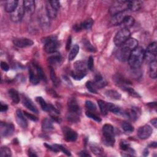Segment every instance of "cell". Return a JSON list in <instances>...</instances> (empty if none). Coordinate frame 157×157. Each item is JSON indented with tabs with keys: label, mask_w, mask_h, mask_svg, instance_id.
I'll return each instance as SVG.
<instances>
[{
	"label": "cell",
	"mask_w": 157,
	"mask_h": 157,
	"mask_svg": "<svg viewBox=\"0 0 157 157\" xmlns=\"http://www.w3.org/2000/svg\"><path fill=\"white\" fill-rule=\"evenodd\" d=\"M144 59V49L142 47H137L131 52L128 62L132 69H138L143 63Z\"/></svg>",
	"instance_id": "6da1fadb"
},
{
	"label": "cell",
	"mask_w": 157,
	"mask_h": 157,
	"mask_svg": "<svg viewBox=\"0 0 157 157\" xmlns=\"http://www.w3.org/2000/svg\"><path fill=\"white\" fill-rule=\"evenodd\" d=\"M103 142L109 147H112L115 143V134L113 127L110 124H105L103 126Z\"/></svg>",
	"instance_id": "7a4b0ae2"
},
{
	"label": "cell",
	"mask_w": 157,
	"mask_h": 157,
	"mask_svg": "<svg viewBox=\"0 0 157 157\" xmlns=\"http://www.w3.org/2000/svg\"><path fill=\"white\" fill-rule=\"evenodd\" d=\"M42 42L44 43V50L49 54L56 52L60 47V43L57 41L56 38L53 36L44 38L42 39Z\"/></svg>",
	"instance_id": "3957f363"
},
{
	"label": "cell",
	"mask_w": 157,
	"mask_h": 157,
	"mask_svg": "<svg viewBox=\"0 0 157 157\" xmlns=\"http://www.w3.org/2000/svg\"><path fill=\"white\" fill-rule=\"evenodd\" d=\"M128 10H129V1H116L111 5L109 12L113 16Z\"/></svg>",
	"instance_id": "277c9868"
},
{
	"label": "cell",
	"mask_w": 157,
	"mask_h": 157,
	"mask_svg": "<svg viewBox=\"0 0 157 157\" xmlns=\"http://www.w3.org/2000/svg\"><path fill=\"white\" fill-rule=\"evenodd\" d=\"M131 33L130 30L126 28H122L116 34L114 38L113 42L116 46L120 47L123 45L125 42L130 38Z\"/></svg>",
	"instance_id": "5b68a950"
},
{
	"label": "cell",
	"mask_w": 157,
	"mask_h": 157,
	"mask_svg": "<svg viewBox=\"0 0 157 157\" xmlns=\"http://www.w3.org/2000/svg\"><path fill=\"white\" fill-rule=\"evenodd\" d=\"M25 8L23 5V2L19 3L17 8L14 10L12 13H11V19L14 22H20L25 14Z\"/></svg>",
	"instance_id": "8992f818"
},
{
	"label": "cell",
	"mask_w": 157,
	"mask_h": 157,
	"mask_svg": "<svg viewBox=\"0 0 157 157\" xmlns=\"http://www.w3.org/2000/svg\"><path fill=\"white\" fill-rule=\"evenodd\" d=\"M157 46L156 42H153L150 44L147 47L146 50L145 51V59L150 63L155 60L156 54H157Z\"/></svg>",
	"instance_id": "52a82bcc"
},
{
	"label": "cell",
	"mask_w": 157,
	"mask_h": 157,
	"mask_svg": "<svg viewBox=\"0 0 157 157\" xmlns=\"http://www.w3.org/2000/svg\"><path fill=\"white\" fill-rule=\"evenodd\" d=\"M131 52L132 50L130 49L124 47L123 46H121L116 53V56L119 60L123 62H126L128 60Z\"/></svg>",
	"instance_id": "ba28073f"
},
{
	"label": "cell",
	"mask_w": 157,
	"mask_h": 157,
	"mask_svg": "<svg viewBox=\"0 0 157 157\" xmlns=\"http://www.w3.org/2000/svg\"><path fill=\"white\" fill-rule=\"evenodd\" d=\"M14 131V126L12 123L2 122L0 123V134L2 137L11 136Z\"/></svg>",
	"instance_id": "9c48e42d"
},
{
	"label": "cell",
	"mask_w": 157,
	"mask_h": 157,
	"mask_svg": "<svg viewBox=\"0 0 157 157\" xmlns=\"http://www.w3.org/2000/svg\"><path fill=\"white\" fill-rule=\"evenodd\" d=\"M153 130L150 126L146 125L140 127L137 130V136L140 139H148L152 134Z\"/></svg>",
	"instance_id": "30bf717a"
},
{
	"label": "cell",
	"mask_w": 157,
	"mask_h": 157,
	"mask_svg": "<svg viewBox=\"0 0 157 157\" xmlns=\"http://www.w3.org/2000/svg\"><path fill=\"white\" fill-rule=\"evenodd\" d=\"M13 43L16 46L20 47V48H24L30 47L33 45V41L28 38H17L13 41Z\"/></svg>",
	"instance_id": "8fae6325"
},
{
	"label": "cell",
	"mask_w": 157,
	"mask_h": 157,
	"mask_svg": "<svg viewBox=\"0 0 157 157\" xmlns=\"http://www.w3.org/2000/svg\"><path fill=\"white\" fill-rule=\"evenodd\" d=\"M63 134L65 139L69 142H74L77 139V134L76 131L70 129L68 127H64L63 129Z\"/></svg>",
	"instance_id": "7c38bea8"
},
{
	"label": "cell",
	"mask_w": 157,
	"mask_h": 157,
	"mask_svg": "<svg viewBox=\"0 0 157 157\" xmlns=\"http://www.w3.org/2000/svg\"><path fill=\"white\" fill-rule=\"evenodd\" d=\"M126 11L119 13L116 15L113 16L111 20H110V24L113 26H117V25H121L123 23L124 19L125 17L128 15L126 14Z\"/></svg>",
	"instance_id": "4fadbf2b"
},
{
	"label": "cell",
	"mask_w": 157,
	"mask_h": 157,
	"mask_svg": "<svg viewBox=\"0 0 157 157\" xmlns=\"http://www.w3.org/2000/svg\"><path fill=\"white\" fill-rule=\"evenodd\" d=\"M24 113H22L21 110H17L16 111V121L17 124L23 129L26 128L28 126V122L25 119Z\"/></svg>",
	"instance_id": "5bb4252c"
},
{
	"label": "cell",
	"mask_w": 157,
	"mask_h": 157,
	"mask_svg": "<svg viewBox=\"0 0 157 157\" xmlns=\"http://www.w3.org/2000/svg\"><path fill=\"white\" fill-rule=\"evenodd\" d=\"M126 116L132 120H136L138 119L140 114V110L138 107H133L131 109L128 110L126 113H125Z\"/></svg>",
	"instance_id": "9a60e30c"
},
{
	"label": "cell",
	"mask_w": 157,
	"mask_h": 157,
	"mask_svg": "<svg viewBox=\"0 0 157 157\" xmlns=\"http://www.w3.org/2000/svg\"><path fill=\"white\" fill-rule=\"evenodd\" d=\"M23 104L30 110L35 112V113H38V110L36 106L34 104L33 101L31 100L30 98H28L26 96L23 97V100H22Z\"/></svg>",
	"instance_id": "2e32d148"
},
{
	"label": "cell",
	"mask_w": 157,
	"mask_h": 157,
	"mask_svg": "<svg viewBox=\"0 0 157 157\" xmlns=\"http://www.w3.org/2000/svg\"><path fill=\"white\" fill-rule=\"evenodd\" d=\"M19 1L17 0H9L7 1L5 5V9L7 12L12 13L14 10H15L18 5H19Z\"/></svg>",
	"instance_id": "e0dca14e"
},
{
	"label": "cell",
	"mask_w": 157,
	"mask_h": 157,
	"mask_svg": "<svg viewBox=\"0 0 157 157\" xmlns=\"http://www.w3.org/2000/svg\"><path fill=\"white\" fill-rule=\"evenodd\" d=\"M23 5L26 12L33 14L35 10V2L33 0H25L23 2Z\"/></svg>",
	"instance_id": "ac0fdd59"
},
{
	"label": "cell",
	"mask_w": 157,
	"mask_h": 157,
	"mask_svg": "<svg viewBox=\"0 0 157 157\" xmlns=\"http://www.w3.org/2000/svg\"><path fill=\"white\" fill-rule=\"evenodd\" d=\"M93 83L96 88L101 89L106 86L107 82L101 75L97 74L95 77V81Z\"/></svg>",
	"instance_id": "d6986e66"
},
{
	"label": "cell",
	"mask_w": 157,
	"mask_h": 157,
	"mask_svg": "<svg viewBox=\"0 0 157 157\" xmlns=\"http://www.w3.org/2000/svg\"><path fill=\"white\" fill-rule=\"evenodd\" d=\"M68 106L69 112L79 113V105L77 104V100L74 98H70L69 99Z\"/></svg>",
	"instance_id": "ffe728a7"
},
{
	"label": "cell",
	"mask_w": 157,
	"mask_h": 157,
	"mask_svg": "<svg viewBox=\"0 0 157 157\" xmlns=\"http://www.w3.org/2000/svg\"><path fill=\"white\" fill-rule=\"evenodd\" d=\"M113 80L115 81L116 83L117 84L119 87L122 88V89H123L126 87H128V84H129L128 83H130V82H128L120 74H117L116 76H114Z\"/></svg>",
	"instance_id": "44dd1931"
},
{
	"label": "cell",
	"mask_w": 157,
	"mask_h": 157,
	"mask_svg": "<svg viewBox=\"0 0 157 157\" xmlns=\"http://www.w3.org/2000/svg\"><path fill=\"white\" fill-rule=\"evenodd\" d=\"M52 55H50L48 58V62L50 65H59L62 60V56L59 53L55 52L52 53Z\"/></svg>",
	"instance_id": "7402d4cb"
},
{
	"label": "cell",
	"mask_w": 157,
	"mask_h": 157,
	"mask_svg": "<svg viewBox=\"0 0 157 157\" xmlns=\"http://www.w3.org/2000/svg\"><path fill=\"white\" fill-rule=\"evenodd\" d=\"M53 129L52 121L49 119H45L42 123V130L43 132L49 133Z\"/></svg>",
	"instance_id": "603a6c76"
},
{
	"label": "cell",
	"mask_w": 157,
	"mask_h": 157,
	"mask_svg": "<svg viewBox=\"0 0 157 157\" xmlns=\"http://www.w3.org/2000/svg\"><path fill=\"white\" fill-rule=\"evenodd\" d=\"M124 47L130 49L131 50H133L134 49H136L138 46V41L134 39V38H129L125 43L122 45Z\"/></svg>",
	"instance_id": "cb8c5ba5"
},
{
	"label": "cell",
	"mask_w": 157,
	"mask_h": 157,
	"mask_svg": "<svg viewBox=\"0 0 157 157\" xmlns=\"http://www.w3.org/2000/svg\"><path fill=\"white\" fill-rule=\"evenodd\" d=\"M105 95L109 98L111 99H115V100H120L122 96L120 93L113 90H109L106 91L105 92Z\"/></svg>",
	"instance_id": "d4e9b609"
},
{
	"label": "cell",
	"mask_w": 157,
	"mask_h": 157,
	"mask_svg": "<svg viewBox=\"0 0 157 157\" xmlns=\"http://www.w3.org/2000/svg\"><path fill=\"white\" fill-rule=\"evenodd\" d=\"M46 14L49 18L52 19L56 18L57 16V11L55 10L54 8H53L49 2L46 5Z\"/></svg>",
	"instance_id": "484cf974"
},
{
	"label": "cell",
	"mask_w": 157,
	"mask_h": 157,
	"mask_svg": "<svg viewBox=\"0 0 157 157\" xmlns=\"http://www.w3.org/2000/svg\"><path fill=\"white\" fill-rule=\"evenodd\" d=\"M134 23V19L130 16H126L124 19V20L121 25L123 26V28H128L131 27Z\"/></svg>",
	"instance_id": "4316f807"
},
{
	"label": "cell",
	"mask_w": 157,
	"mask_h": 157,
	"mask_svg": "<svg viewBox=\"0 0 157 157\" xmlns=\"http://www.w3.org/2000/svg\"><path fill=\"white\" fill-rule=\"evenodd\" d=\"M9 95L12 99V101L15 104H18L20 101V96L19 95L18 92L14 89H11L9 90Z\"/></svg>",
	"instance_id": "83f0119b"
},
{
	"label": "cell",
	"mask_w": 157,
	"mask_h": 157,
	"mask_svg": "<svg viewBox=\"0 0 157 157\" xmlns=\"http://www.w3.org/2000/svg\"><path fill=\"white\" fill-rule=\"evenodd\" d=\"M90 147L92 152L96 155H101L103 153L104 150L103 148L96 143H92L90 146Z\"/></svg>",
	"instance_id": "f1b7e54d"
},
{
	"label": "cell",
	"mask_w": 157,
	"mask_h": 157,
	"mask_svg": "<svg viewBox=\"0 0 157 157\" xmlns=\"http://www.w3.org/2000/svg\"><path fill=\"white\" fill-rule=\"evenodd\" d=\"M142 6V2L140 1H129V10L131 11H139Z\"/></svg>",
	"instance_id": "f546056e"
},
{
	"label": "cell",
	"mask_w": 157,
	"mask_h": 157,
	"mask_svg": "<svg viewBox=\"0 0 157 157\" xmlns=\"http://www.w3.org/2000/svg\"><path fill=\"white\" fill-rule=\"evenodd\" d=\"M79 46L78 45H77V44L74 45L72 49L71 50L70 53H69L68 60L69 61L73 60L76 58V56H77V55L79 53Z\"/></svg>",
	"instance_id": "4dcf8cb0"
},
{
	"label": "cell",
	"mask_w": 157,
	"mask_h": 157,
	"mask_svg": "<svg viewBox=\"0 0 157 157\" xmlns=\"http://www.w3.org/2000/svg\"><path fill=\"white\" fill-rule=\"evenodd\" d=\"M156 62L154 60L150 63V76L151 78L155 79L156 78Z\"/></svg>",
	"instance_id": "1f68e13d"
},
{
	"label": "cell",
	"mask_w": 157,
	"mask_h": 157,
	"mask_svg": "<svg viewBox=\"0 0 157 157\" xmlns=\"http://www.w3.org/2000/svg\"><path fill=\"white\" fill-rule=\"evenodd\" d=\"M93 25V20L92 19H88L80 24L81 30H89Z\"/></svg>",
	"instance_id": "d6a6232c"
},
{
	"label": "cell",
	"mask_w": 157,
	"mask_h": 157,
	"mask_svg": "<svg viewBox=\"0 0 157 157\" xmlns=\"http://www.w3.org/2000/svg\"><path fill=\"white\" fill-rule=\"evenodd\" d=\"M67 119L68 121L73 122V123H77L79 121V113L75 112H69L67 115Z\"/></svg>",
	"instance_id": "836d02e7"
},
{
	"label": "cell",
	"mask_w": 157,
	"mask_h": 157,
	"mask_svg": "<svg viewBox=\"0 0 157 157\" xmlns=\"http://www.w3.org/2000/svg\"><path fill=\"white\" fill-rule=\"evenodd\" d=\"M98 103L101 112L103 116H106L108 113V109H107V103L103 101V100H98Z\"/></svg>",
	"instance_id": "e575fe53"
},
{
	"label": "cell",
	"mask_w": 157,
	"mask_h": 157,
	"mask_svg": "<svg viewBox=\"0 0 157 157\" xmlns=\"http://www.w3.org/2000/svg\"><path fill=\"white\" fill-rule=\"evenodd\" d=\"M107 109L109 111H110L113 113H116V114L120 113L121 109L117 105L114 104L113 103H107Z\"/></svg>",
	"instance_id": "d590c367"
},
{
	"label": "cell",
	"mask_w": 157,
	"mask_h": 157,
	"mask_svg": "<svg viewBox=\"0 0 157 157\" xmlns=\"http://www.w3.org/2000/svg\"><path fill=\"white\" fill-rule=\"evenodd\" d=\"M75 71H82V72L86 73V65L84 62L77 61L74 63Z\"/></svg>",
	"instance_id": "8d00e7d4"
},
{
	"label": "cell",
	"mask_w": 157,
	"mask_h": 157,
	"mask_svg": "<svg viewBox=\"0 0 157 157\" xmlns=\"http://www.w3.org/2000/svg\"><path fill=\"white\" fill-rule=\"evenodd\" d=\"M29 77L31 82L33 85H37L40 81V78L38 74H35L34 72L31 69L29 70Z\"/></svg>",
	"instance_id": "74e56055"
},
{
	"label": "cell",
	"mask_w": 157,
	"mask_h": 157,
	"mask_svg": "<svg viewBox=\"0 0 157 157\" xmlns=\"http://www.w3.org/2000/svg\"><path fill=\"white\" fill-rule=\"evenodd\" d=\"M36 101L37 102L40 104L42 109L44 111L49 112V106L46 103V102L44 101V99L42 97H37L36 98Z\"/></svg>",
	"instance_id": "f35d334b"
},
{
	"label": "cell",
	"mask_w": 157,
	"mask_h": 157,
	"mask_svg": "<svg viewBox=\"0 0 157 157\" xmlns=\"http://www.w3.org/2000/svg\"><path fill=\"white\" fill-rule=\"evenodd\" d=\"M73 78L76 80H80L82 79L85 76H86V73L85 72H82V71H74V72L71 74Z\"/></svg>",
	"instance_id": "ab89813d"
},
{
	"label": "cell",
	"mask_w": 157,
	"mask_h": 157,
	"mask_svg": "<svg viewBox=\"0 0 157 157\" xmlns=\"http://www.w3.org/2000/svg\"><path fill=\"white\" fill-rule=\"evenodd\" d=\"M0 156L2 157H10L12 156V152L9 148L6 146H3L1 147V150H0Z\"/></svg>",
	"instance_id": "60d3db41"
},
{
	"label": "cell",
	"mask_w": 157,
	"mask_h": 157,
	"mask_svg": "<svg viewBox=\"0 0 157 157\" xmlns=\"http://www.w3.org/2000/svg\"><path fill=\"white\" fill-rule=\"evenodd\" d=\"M50 75L51 80L52 81L54 85H55L56 87L58 86V85H59V80L58 79H57L55 71L53 69V68H52V67H50Z\"/></svg>",
	"instance_id": "b9f144b4"
},
{
	"label": "cell",
	"mask_w": 157,
	"mask_h": 157,
	"mask_svg": "<svg viewBox=\"0 0 157 157\" xmlns=\"http://www.w3.org/2000/svg\"><path fill=\"white\" fill-rule=\"evenodd\" d=\"M34 66L36 68L37 74L39 76V77L40 78V79H41L42 80H46V76L44 74V73L43 70L42 69V68L39 65H38L37 64L34 65Z\"/></svg>",
	"instance_id": "7bdbcfd3"
},
{
	"label": "cell",
	"mask_w": 157,
	"mask_h": 157,
	"mask_svg": "<svg viewBox=\"0 0 157 157\" xmlns=\"http://www.w3.org/2000/svg\"><path fill=\"white\" fill-rule=\"evenodd\" d=\"M122 129L126 132L131 133L134 131V127L131 125V124H130V123H128L127 122H122Z\"/></svg>",
	"instance_id": "ee69618b"
},
{
	"label": "cell",
	"mask_w": 157,
	"mask_h": 157,
	"mask_svg": "<svg viewBox=\"0 0 157 157\" xmlns=\"http://www.w3.org/2000/svg\"><path fill=\"white\" fill-rule=\"evenodd\" d=\"M86 87L87 89V90L92 93H97V90H96V87L95 85V84L91 82V81H89L86 83Z\"/></svg>",
	"instance_id": "f6af8a7d"
},
{
	"label": "cell",
	"mask_w": 157,
	"mask_h": 157,
	"mask_svg": "<svg viewBox=\"0 0 157 157\" xmlns=\"http://www.w3.org/2000/svg\"><path fill=\"white\" fill-rule=\"evenodd\" d=\"M83 46L85 47V49H86L87 51L91 52H95L96 51L95 49L94 48V47L90 44V42H89V41L87 40H85L83 41Z\"/></svg>",
	"instance_id": "bcb514c9"
},
{
	"label": "cell",
	"mask_w": 157,
	"mask_h": 157,
	"mask_svg": "<svg viewBox=\"0 0 157 157\" xmlns=\"http://www.w3.org/2000/svg\"><path fill=\"white\" fill-rule=\"evenodd\" d=\"M86 116L91 119H93V120L97 122H100L101 121V119L100 117H99L98 116H97L96 115H95V113L91 112H89V111H87L86 112Z\"/></svg>",
	"instance_id": "7dc6e473"
},
{
	"label": "cell",
	"mask_w": 157,
	"mask_h": 157,
	"mask_svg": "<svg viewBox=\"0 0 157 157\" xmlns=\"http://www.w3.org/2000/svg\"><path fill=\"white\" fill-rule=\"evenodd\" d=\"M120 147L121 150L125 152L129 150L131 148L130 144L128 143V142L126 141H121V142L120 143Z\"/></svg>",
	"instance_id": "c3c4849f"
},
{
	"label": "cell",
	"mask_w": 157,
	"mask_h": 157,
	"mask_svg": "<svg viewBox=\"0 0 157 157\" xmlns=\"http://www.w3.org/2000/svg\"><path fill=\"white\" fill-rule=\"evenodd\" d=\"M123 90H125V91H126L127 92L129 93V94L130 95H131L132 96L134 97H140V96L139 95V94L132 88L130 87H126L125 88L123 89Z\"/></svg>",
	"instance_id": "681fc988"
},
{
	"label": "cell",
	"mask_w": 157,
	"mask_h": 157,
	"mask_svg": "<svg viewBox=\"0 0 157 157\" xmlns=\"http://www.w3.org/2000/svg\"><path fill=\"white\" fill-rule=\"evenodd\" d=\"M85 106H86V107L89 110L92 111H94L96 110V105L91 101H88V100L86 101V102H85Z\"/></svg>",
	"instance_id": "f907efd6"
},
{
	"label": "cell",
	"mask_w": 157,
	"mask_h": 157,
	"mask_svg": "<svg viewBox=\"0 0 157 157\" xmlns=\"http://www.w3.org/2000/svg\"><path fill=\"white\" fill-rule=\"evenodd\" d=\"M49 3H50V5H51V6L54 8L55 10H56L58 11V10L60 9V2L58 1H55V0H53V1H49Z\"/></svg>",
	"instance_id": "816d5d0a"
},
{
	"label": "cell",
	"mask_w": 157,
	"mask_h": 157,
	"mask_svg": "<svg viewBox=\"0 0 157 157\" xmlns=\"http://www.w3.org/2000/svg\"><path fill=\"white\" fill-rule=\"evenodd\" d=\"M23 113H24L25 116L26 118L29 119L30 120H32V121H33V122H37V121L38 120V119L36 116H35L34 115H33V114H31V113H28V112H24Z\"/></svg>",
	"instance_id": "f5cc1de1"
},
{
	"label": "cell",
	"mask_w": 157,
	"mask_h": 157,
	"mask_svg": "<svg viewBox=\"0 0 157 157\" xmlns=\"http://www.w3.org/2000/svg\"><path fill=\"white\" fill-rule=\"evenodd\" d=\"M87 66V68L89 70H90V71L93 70V66H94V59H93V57L92 56H90L89 58Z\"/></svg>",
	"instance_id": "db71d44e"
},
{
	"label": "cell",
	"mask_w": 157,
	"mask_h": 157,
	"mask_svg": "<svg viewBox=\"0 0 157 157\" xmlns=\"http://www.w3.org/2000/svg\"><path fill=\"white\" fill-rule=\"evenodd\" d=\"M57 145H58V144H57ZM58 147H59V149H60V151H62L64 153H65L66 155H68V156H71V153H70V152L68 150H67L65 147H64L63 146H62V145H58Z\"/></svg>",
	"instance_id": "11a10c76"
},
{
	"label": "cell",
	"mask_w": 157,
	"mask_h": 157,
	"mask_svg": "<svg viewBox=\"0 0 157 157\" xmlns=\"http://www.w3.org/2000/svg\"><path fill=\"white\" fill-rule=\"evenodd\" d=\"M1 68H2V70H3L4 71H8L9 69V66L8 64L5 62H2Z\"/></svg>",
	"instance_id": "9f6ffc18"
},
{
	"label": "cell",
	"mask_w": 157,
	"mask_h": 157,
	"mask_svg": "<svg viewBox=\"0 0 157 157\" xmlns=\"http://www.w3.org/2000/svg\"><path fill=\"white\" fill-rule=\"evenodd\" d=\"M0 109H1V112H6L8 109V106L6 104H3V103H1V107H0Z\"/></svg>",
	"instance_id": "6f0895ef"
},
{
	"label": "cell",
	"mask_w": 157,
	"mask_h": 157,
	"mask_svg": "<svg viewBox=\"0 0 157 157\" xmlns=\"http://www.w3.org/2000/svg\"><path fill=\"white\" fill-rule=\"evenodd\" d=\"M79 155L80 156H91V155L87 151H82L79 153Z\"/></svg>",
	"instance_id": "680465c9"
},
{
	"label": "cell",
	"mask_w": 157,
	"mask_h": 157,
	"mask_svg": "<svg viewBox=\"0 0 157 157\" xmlns=\"http://www.w3.org/2000/svg\"><path fill=\"white\" fill-rule=\"evenodd\" d=\"M71 37L69 36L68 39V41H67V42H66V49L67 50H69L70 49V47H71Z\"/></svg>",
	"instance_id": "91938a15"
},
{
	"label": "cell",
	"mask_w": 157,
	"mask_h": 157,
	"mask_svg": "<svg viewBox=\"0 0 157 157\" xmlns=\"http://www.w3.org/2000/svg\"><path fill=\"white\" fill-rule=\"evenodd\" d=\"M51 117H52V119L53 120H55V121L56 122H58L59 123H60L61 122V121H62V120H61L60 118H59V117H56V116H51Z\"/></svg>",
	"instance_id": "94428289"
},
{
	"label": "cell",
	"mask_w": 157,
	"mask_h": 157,
	"mask_svg": "<svg viewBox=\"0 0 157 157\" xmlns=\"http://www.w3.org/2000/svg\"><path fill=\"white\" fill-rule=\"evenodd\" d=\"M151 123L152 124V125H153L155 128H157V119H152V120H151Z\"/></svg>",
	"instance_id": "6125c7cd"
},
{
	"label": "cell",
	"mask_w": 157,
	"mask_h": 157,
	"mask_svg": "<svg viewBox=\"0 0 157 157\" xmlns=\"http://www.w3.org/2000/svg\"><path fill=\"white\" fill-rule=\"evenodd\" d=\"M149 146L150 147H152V148L155 149V148H156V147H157V144H156V142H151V143L149 144Z\"/></svg>",
	"instance_id": "be15d7a7"
},
{
	"label": "cell",
	"mask_w": 157,
	"mask_h": 157,
	"mask_svg": "<svg viewBox=\"0 0 157 157\" xmlns=\"http://www.w3.org/2000/svg\"><path fill=\"white\" fill-rule=\"evenodd\" d=\"M28 156H37V155L34 152H33L31 150H30L29 152H28Z\"/></svg>",
	"instance_id": "e7e4bbea"
},
{
	"label": "cell",
	"mask_w": 157,
	"mask_h": 157,
	"mask_svg": "<svg viewBox=\"0 0 157 157\" xmlns=\"http://www.w3.org/2000/svg\"><path fill=\"white\" fill-rule=\"evenodd\" d=\"M148 106H150L151 107H156V104L155 102H154V103H149L148 104Z\"/></svg>",
	"instance_id": "03108f58"
},
{
	"label": "cell",
	"mask_w": 157,
	"mask_h": 157,
	"mask_svg": "<svg viewBox=\"0 0 157 157\" xmlns=\"http://www.w3.org/2000/svg\"><path fill=\"white\" fill-rule=\"evenodd\" d=\"M143 155H144V156H147V155H149V151H148V150H147V149H146L144 150V153H143Z\"/></svg>",
	"instance_id": "003e7915"
}]
</instances>
